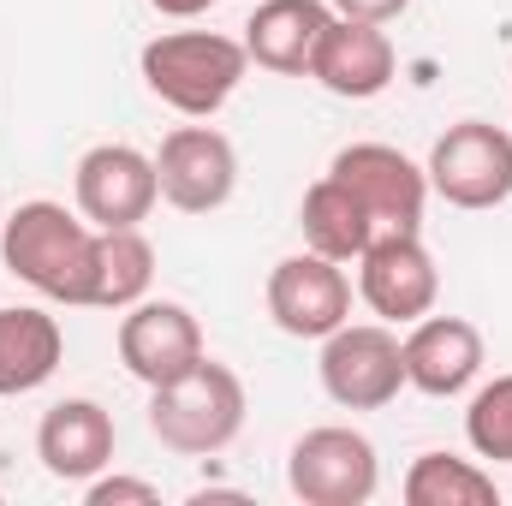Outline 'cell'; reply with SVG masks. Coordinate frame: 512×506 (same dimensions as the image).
<instances>
[{
	"instance_id": "cell-1",
	"label": "cell",
	"mask_w": 512,
	"mask_h": 506,
	"mask_svg": "<svg viewBox=\"0 0 512 506\" xmlns=\"http://www.w3.org/2000/svg\"><path fill=\"white\" fill-rule=\"evenodd\" d=\"M0 262L36 286L54 304H90L96 292V227L78 221L66 203H18L6 233H0Z\"/></svg>"
},
{
	"instance_id": "cell-2",
	"label": "cell",
	"mask_w": 512,
	"mask_h": 506,
	"mask_svg": "<svg viewBox=\"0 0 512 506\" xmlns=\"http://www.w3.org/2000/svg\"><path fill=\"white\" fill-rule=\"evenodd\" d=\"M245 42L221 36V30H167L155 42H143V84L155 102H167L185 120H209L215 108H227V96L245 84Z\"/></svg>"
},
{
	"instance_id": "cell-3",
	"label": "cell",
	"mask_w": 512,
	"mask_h": 506,
	"mask_svg": "<svg viewBox=\"0 0 512 506\" xmlns=\"http://www.w3.org/2000/svg\"><path fill=\"white\" fill-rule=\"evenodd\" d=\"M149 429L167 453L209 459V453L233 447V435L245 429V381L227 364L203 358L191 376L149 387Z\"/></svg>"
},
{
	"instance_id": "cell-4",
	"label": "cell",
	"mask_w": 512,
	"mask_h": 506,
	"mask_svg": "<svg viewBox=\"0 0 512 506\" xmlns=\"http://www.w3.org/2000/svg\"><path fill=\"white\" fill-rule=\"evenodd\" d=\"M429 191L453 209H495L512 197V131L489 120H459L429 149Z\"/></svg>"
},
{
	"instance_id": "cell-5",
	"label": "cell",
	"mask_w": 512,
	"mask_h": 506,
	"mask_svg": "<svg viewBox=\"0 0 512 506\" xmlns=\"http://www.w3.org/2000/svg\"><path fill=\"white\" fill-rule=\"evenodd\" d=\"M286 483L304 506H364L382 483V465H376L370 435H358L346 423H322V429L298 435V447L286 459Z\"/></svg>"
},
{
	"instance_id": "cell-6",
	"label": "cell",
	"mask_w": 512,
	"mask_h": 506,
	"mask_svg": "<svg viewBox=\"0 0 512 506\" xmlns=\"http://www.w3.org/2000/svg\"><path fill=\"white\" fill-rule=\"evenodd\" d=\"M322 387L334 405L346 411H382L387 399H399L405 387V352L399 334H387L382 322H340L322 340Z\"/></svg>"
},
{
	"instance_id": "cell-7",
	"label": "cell",
	"mask_w": 512,
	"mask_h": 506,
	"mask_svg": "<svg viewBox=\"0 0 512 506\" xmlns=\"http://www.w3.org/2000/svg\"><path fill=\"white\" fill-rule=\"evenodd\" d=\"M328 173L364 203L376 239H382V233H417V227H423L429 173H423L411 155H399L393 143H352V149L334 155Z\"/></svg>"
},
{
	"instance_id": "cell-8",
	"label": "cell",
	"mask_w": 512,
	"mask_h": 506,
	"mask_svg": "<svg viewBox=\"0 0 512 506\" xmlns=\"http://www.w3.org/2000/svg\"><path fill=\"white\" fill-rule=\"evenodd\" d=\"M268 316L292 340H328L340 322H352V280L334 256L298 251L274 262L268 274Z\"/></svg>"
},
{
	"instance_id": "cell-9",
	"label": "cell",
	"mask_w": 512,
	"mask_h": 506,
	"mask_svg": "<svg viewBox=\"0 0 512 506\" xmlns=\"http://www.w3.org/2000/svg\"><path fill=\"white\" fill-rule=\"evenodd\" d=\"M203 322L173 304V298H137L120 322V364L143 387H167V381L191 376L203 364Z\"/></svg>"
},
{
	"instance_id": "cell-10",
	"label": "cell",
	"mask_w": 512,
	"mask_h": 506,
	"mask_svg": "<svg viewBox=\"0 0 512 506\" xmlns=\"http://www.w3.org/2000/svg\"><path fill=\"white\" fill-rule=\"evenodd\" d=\"M155 179H161V197L185 215H215L233 185H239V149L221 137L215 126H179L161 137V155H155Z\"/></svg>"
},
{
	"instance_id": "cell-11",
	"label": "cell",
	"mask_w": 512,
	"mask_h": 506,
	"mask_svg": "<svg viewBox=\"0 0 512 506\" xmlns=\"http://www.w3.org/2000/svg\"><path fill=\"white\" fill-rule=\"evenodd\" d=\"M161 197L155 179V155L131 149V143H96L78 161V215L108 233V227H143L149 209Z\"/></svg>"
},
{
	"instance_id": "cell-12",
	"label": "cell",
	"mask_w": 512,
	"mask_h": 506,
	"mask_svg": "<svg viewBox=\"0 0 512 506\" xmlns=\"http://www.w3.org/2000/svg\"><path fill=\"white\" fill-rule=\"evenodd\" d=\"M358 292H364V304L382 322H405L411 328L417 316L435 310L441 268L423 251L417 233H382V239H370V251L358 256Z\"/></svg>"
},
{
	"instance_id": "cell-13",
	"label": "cell",
	"mask_w": 512,
	"mask_h": 506,
	"mask_svg": "<svg viewBox=\"0 0 512 506\" xmlns=\"http://www.w3.org/2000/svg\"><path fill=\"white\" fill-rule=\"evenodd\" d=\"M399 352H405V381L429 399H453L483 376V334L465 316H417Z\"/></svg>"
},
{
	"instance_id": "cell-14",
	"label": "cell",
	"mask_w": 512,
	"mask_h": 506,
	"mask_svg": "<svg viewBox=\"0 0 512 506\" xmlns=\"http://www.w3.org/2000/svg\"><path fill=\"white\" fill-rule=\"evenodd\" d=\"M310 78L340 96V102H370L393 84V42H387L382 24H358V18H340L322 30L316 42V60H310Z\"/></svg>"
},
{
	"instance_id": "cell-15",
	"label": "cell",
	"mask_w": 512,
	"mask_h": 506,
	"mask_svg": "<svg viewBox=\"0 0 512 506\" xmlns=\"http://www.w3.org/2000/svg\"><path fill=\"white\" fill-rule=\"evenodd\" d=\"M114 417L96 405V399H60L54 411H42L36 423V459L48 477L60 483H90L108 471L114 459Z\"/></svg>"
},
{
	"instance_id": "cell-16",
	"label": "cell",
	"mask_w": 512,
	"mask_h": 506,
	"mask_svg": "<svg viewBox=\"0 0 512 506\" xmlns=\"http://www.w3.org/2000/svg\"><path fill=\"white\" fill-rule=\"evenodd\" d=\"M328 24H334V6L328 0H262L251 12V24H245V54H251L262 72L310 78L316 42H322Z\"/></svg>"
},
{
	"instance_id": "cell-17",
	"label": "cell",
	"mask_w": 512,
	"mask_h": 506,
	"mask_svg": "<svg viewBox=\"0 0 512 506\" xmlns=\"http://www.w3.org/2000/svg\"><path fill=\"white\" fill-rule=\"evenodd\" d=\"M66 334L48 310L36 304H0V399L36 393L42 381L60 370Z\"/></svg>"
},
{
	"instance_id": "cell-18",
	"label": "cell",
	"mask_w": 512,
	"mask_h": 506,
	"mask_svg": "<svg viewBox=\"0 0 512 506\" xmlns=\"http://www.w3.org/2000/svg\"><path fill=\"white\" fill-rule=\"evenodd\" d=\"M298 227H304V245H310V251L334 256V262H358V256L370 251V239H376V227H370L364 203H358L334 173H322V179L304 191Z\"/></svg>"
},
{
	"instance_id": "cell-19",
	"label": "cell",
	"mask_w": 512,
	"mask_h": 506,
	"mask_svg": "<svg viewBox=\"0 0 512 506\" xmlns=\"http://www.w3.org/2000/svg\"><path fill=\"white\" fill-rule=\"evenodd\" d=\"M155 280V245L137 227H108L96 233V310H131Z\"/></svg>"
},
{
	"instance_id": "cell-20",
	"label": "cell",
	"mask_w": 512,
	"mask_h": 506,
	"mask_svg": "<svg viewBox=\"0 0 512 506\" xmlns=\"http://www.w3.org/2000/svg\"><path fill=\"white\" fill-rule=\"evenodd\" d=\"M501 489L483 465L453 459V453H423L405 471V506H495Z\"/></svg>"
},
{
	"instance_id": "cell-21",
	"label": "cell",
	"mask_w": 512,
	"mask_h": 506,
	"mask_svg": "<svg viewBox=\"0 0 512 506\" xmlns=\"http://www.w3.org/2000/svg\"><path fill=\"white\" fill-rule=\"evenodd\" d=\"M465 441L477 447V459L512 465V376H495L489 387H477V399L465 411Z\"/></svg>"
},
{
	"instance_id": "cell-22",
	"label": "cell",
	"mask_w": 512,
	"mask_h": 506,
	"mask_svg": "<svg viewBox=\"0 0 512 506\" xmlns=\"http://www.w3.org/2000/svg\"><path fill=\"white\" fill-rule=\"evenodd\" d=\"M84 501L90 506H155L161 501V489L155 483H143V477H90V489H84Z\"/></svg>"
},
{
	"instance_id": "cell-23",
	"label": "cell",
	"mask_w": 512,
	"mask_h": 506,
	"mask_svg": "<svg viewBox=\"0 0 512 506\" xmlns=\"http://www.w3.org/2000/svg\"><path fill=\"white\" fill-rule=\"evenodd\" d=\"M340 18H358V24H393L411 0H328Z\"/></svg>"
},
{
	"instance_id": "cell-24",
	"label": "cell",
	"mask_w": 512,
	"mask_h": 506,
	"mask_svg": "<svg viewBox=\"0 0 512 506\" xmlns=\"http://www.w3.org/2000/svg\"><path fill=\"white\" fill-rule=\"evenodd\" d=\"M155 12H167V18H197L203 6H215V0H149Z\"/></svg>"
}]
</instances>
